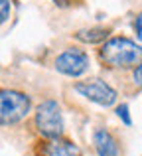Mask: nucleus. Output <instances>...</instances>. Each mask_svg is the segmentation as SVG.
Here are the masks:
<instances>
[{
    "instance_id": "1",
    "label": "nucleus",
    "mask_w": 142,
    "mask_h": 156,
    "mask_svg": "<svg viewBox=\"0 0 142 156\" xmlns=\"http://www.w3.org/2000/svg\"><path fill=\"white\" fill-rule=\"evenodd\" d=\"M101 59L115 69H132L142 63V48L128 38H111L99 51Z\"/></svg>"
},
{
    "instance_id": "2",
    "label": "nucleus",
    "mask_w": 142,
    "mask_h": 156,
    "mask_svg": "<svg viewBox=\"0 0 142 156\" xmlns=\"http://www.w3.org/2000/svg\"><path fill=\"white\" fill-rule=\"evenodd\" d=\"M32 101L26 93L14 91V89H4L0 93V121L2 126L16 125L30 113Z\"/></svg>"
},
{
    "instance_id": "3",
    "label": "nucleus",
    "mask_w": 142,
    "mask_h": 156,
    "mask_svg": "<svg viewBox=\"0 0 142 156\" xmlns=\"http://www.w3.org/2000/svg\"><path fill=\"white\" fill-rule=\"evenodd\" d=\"M36 126H38L40 134H43L46 138H61L65 125H63L61 107L57 101L47 99L40 103L36 111Z\"/></svg>"
},
{
    "instance_id": "4",
    "label": "nucleus",
    "mask_w": 142,
    "mask_h": 156,
    "mask_svg": "<svg viewBox=\"0 0 142 156\" xmlns=\"http://www.w3.org/2000/svg\"><path fill=\"white\" fill-rule=\"evenodd\" d=\"M75 89L79 95H83L85 99L93 101V103L101 107H113L116 103V91L109 83L101 79H89V81H79L75 83Z\"/></svg>"
},
{
    "instance_id": "5",
    "label": "nucleus",
    "mask_w": 142,
    "mask_h": 156,
    "mask_svg": "<svg viewBox=\"0 0 142 156\" xmlns=\"http://www.w3.org/2000/svg\"><path fill=\"white\" fill-rule=\"evenodd\" d=\"M55 69L67 77H79L89 69V55L77 48L65 50L55 59Z\"/></svg>"
},
{
    "instance_id": "6",
    "label": "nucleus",
    "mask_w": 142,
    "mask_h": 156,
    "mask_svg": "<svg viewBox=\"0 0 142 156\" xmlns=\"http://www.w3.org/2000/svg\"><path fill=\"white\" fill-rule=\"evenodd\" d=\"M40 156H81L77 144L63 138H47L40 146Z\"/></svg>"
},
{
    "instance_id": "7",
    "label": "nucleus",
    "mask_w": 142,
    "mask_h": 156,
    "mask_svg": "<svg viewBox=\"0 0 142 156\" xmlns=\"http://www.w3.org/2000/svg\"><path fill=\"white\" fill-rule=\"evenodd\" d=\"M93 146H95V152L99 156H119V144H116L115 136L107 129L95 130Z\"/></svg>"
},
{
    "instance_id": "8",
    "label": "nucleus",
    "mask_w": 142,
    "mask_h": 156,
    "mask_svg": "<svg viewBox=\"0 0 142 156\" xmlns=\"http://www.w3.org/2000/svg\"><path fill=\"white\" fill-rule=\"evenodd\" d=\"M109 34H111V30L109 28H85V30H79L75 34V38L79 40V42L83 44H101V42H107Z\"/></svg>"
},
{
    "instance_id": "9",
    "label": "nucleus",
    "mask_w": 142,
    "mask_h": 156,
    "mask_svg": "<svg viewBox=\"0 0 142 156\" xmlns=\"http://www.w3.org/2000/svg\"><path fill=\"white\" fill-rule=\"evenodd\" d=\"M116 115H119V119L126 126L132 125V119H130V115H128V105H119V107H116Z\"/></svg>"
},
{
    "instance_id": "10",
    "label": "nucleus",
    "mask_w": 142,
    "mask_h": 156,
    "mask_svg": "<svg viewBox=\"0 0 142 156\" xmlns=\"http://www.w3.org/2000/svg\"><path fill=\"white\" fill-rule=\"evenodd\" d=\"M0 10H2V22H6L8 18H10V2L8 0H0Z\"/></svg>"
},
{
    "instance_id": "11",
    "label": "nucleus",
    "mask_w": 142,
    "mask_h": 156,
    "mask_svg": "<svg viewBox=\"0 0 142 156\" xmlns=\"http://www.w3.org/2000/svg\"><path fill=\"white\" fill-rule=\"evenodd\" d=\"M134 32H136V36H138V40L142 42V12L136 16V20H134Z\"/></svg>"
},
{
    "instance_id": "12",
    "label": "nucleus",
    "mask_w": 142,
    "mask_h": 156,
    "mask_svg": "<svg viewBox=\"0 0 142 156\" xmlns=\"http://www.w3.org/2000/svg\"><path fill=\"white\" fill-rule=\"evenodd\" d=\"M132 77H134V83L142 89V63L138 65V67H134V73H132Z\"/></svg>"
},
{
    "instance_id": "13",
    "label": "nucleus",
    "mask_w": 142,
    "mask_h": 156,
    "mask_svg": "<svg viewBox=\"0 0 142 156\" xmlns=\"http://www.w3.org/2000/svg\"><path fill=\"white\" fill-rule=\"evenodd\" d=\"M54 2H55V4H59V6H65L67 0H54Z\"/></svg>"
}]
</instances>
